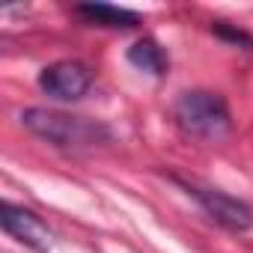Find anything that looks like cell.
<instances>
[{
    "label": "cell",
    "instance_id": "obj_1",
    "mask_svg": "<svg viewBox=\"0 0 253 253\" xmlns=\"http://www.w3.org/2000/svg\"><path fill=\"white\" fill-rule=\"evenodd\" d=\"M21 125L39 140H45L57 149H69V152L95 149V146H104L113 140L104 122H95L86 116H72L63 110H48V107L21 110Z\"/></svg>",
    "mask_w": 253,
    "mask_h": 253
},
{
    "label": "cell",
    "instance_id": "obj_2",
    "mask_svg": "<svg viewBox=\"0 0 253 253\" xmlns=\"http://www.w3.org/2000/svg\"><path fill=\"white\" fill-rule=\"evenodd\" d=\"M176 122L188 137L203 140V143H220L232 131V116H229L226 101L217 92H206V89L179 95Z\"/></svg>",
    "mask_w": 253,
    "mask_h": 253
},
{
    "label": "cell",
    "instance_id": "obj_3",
    "mask_svg": "<svg viewBox=\"0 0 253 253\" xmlns=\"http://www.w3.org/2000/svg\"><path fill=\"white\" fill-rule=\"evenodd\" d=\"M179 182V179H176ZM220 226L232 229V232H247L253 226V211L247 203H241L238 197L232 194H223V191H214V188H200V185H191V182H179Z\"/></svg>",
    "mask_w": 253,
    "mask_h": 253
},
{
    "label": "cell",
    "instance_id": "obj_4",
    "mask_svg": "<svg viewBox=\"0 0 253 253\" xmlns=\"http://www.w3.org/2000/svg\"><path fill=\"white\" fill-rule=\"evenodd\" d=\"M39 86L57 101H78L92 86V72L78 60H60L42 69Z\"/></svg>",
    "mask_w": 253,
    "mask_h": 253
},
{
    "label": "cell",
    "instance_id": "obj_5",
    "mask_svg": "<svg viewBox=\"0 0 253 253\" xmlns=\"http://www.w3.org/2000/svg\"><path fill=\"white\" fill-rule=\"evenodd\" d=\"M0 223H3V229L15 241H21L24 247L36 250V253H48L51 244H54V232L48 229V223H42L39 214H33L24 206L3 203V209H0Z\"/></svg>",
    "mask_w": 253,
    "mask_h": 253
},
{
    "label": "cell",
    "instance_id": "obj_6",
    "mask_svg": "<svg viewBox=\"0 0 253 253\" xmlns=\"http://www.w3.org/2000/svg\"><path fill=\"white\" fill-rule=\"evenodd\" d=\"M81 18H86L89 24H98V27H113V30H128V27H137L140 24V15L131 12V9H119V6H110V3H81L75 9Z\"/></svg>",
    "mask_w": 253,
    "mask_h": 253
},
{
    "label": "cell",
    "instance_id": "obj_7",
    "mask_svg": "<svg viewBox=\"0 0 253 253\" xmlns=\"http://www.w3.org/2000/svg\"><path fill=\"white\" fill-rule=\"evenodd\" d=\"M128 63L137 66L140 72L155 75V78H161V75L167 72V57H164V51H161L152 39H140V42H134V45L128 48Z\"/></svg>",
    "mask_w": 253,
    "mask_h": 253
},
{
    "label": "cell",
    "instance_id": "obj_8",
    "mask_svg": "<svg viewBox=\"0 0 253 253\" xmlns=\"http://www.w3.org/2000/svg\"><path fill=\"white\" fill-rule=\"evenodd\" d=\"M211 30H214V36H220L223 42H232V45H241V48L253 51V36H250V33L235 30V27H229V24H214Z\"/></svg>",
    "mask_w": 253,
    "mask_h": 253
}]
</instances>
